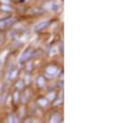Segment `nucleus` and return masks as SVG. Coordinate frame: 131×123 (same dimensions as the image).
Returning <instances> with one entry per match:
<instances>
[{"label":"nucleus","instance_id":"f257e3e1","mask_svg":"<svg viewBox=\"0 0 131 123\" xmlns=\"http://www.w3.org/2000/svg\"><path fill=\"white\" fill-rule=\"evenodd\" d=\"M13 22H15L13 18H5L3 21H0V29H7V28H9L10 25H12Z\"/></svg>","mask_w":131,"mask_h":123},{"label":"nucleus","instance_id":"f03ea898","mask_svg":"<svg viewBox=\"0 0 131 123\" xmlns=\"http://www.w3.org/2000/svg\"><path fill=\"white\" fill-rule=\"evenodd\" d=\"M49 24H50L49 21H41V22H38V24L34 26V30H36V31H38V30H42V29H45V28H46Z\"/></svg>","mask_w":131,"mask_h":123},{"label":"nucleus","instance_id":"7ed1b4c3","mask_svg":"<svg viewBox=\"0 0 131 123\" xmlns=\"http://www.w3.org/2000/svg\"><path fill=\"white\" fill-rule=\"evenodd\" d=\"M31 54H33V50H31V49H28V51H26V52H24V54L20 57V62H24L25 59H28Z\"/></svg>","mask_w":131,"mask_h":123},{"label":"nucleus","instance_id":"20e7f679","mask_svg":"<svg viewBox=\"0 0 131 123\" xmlns=\"http://www.w3.org/2000/svg\"><path fill=\"white\" fill-rule=\"evenodd\" d=\"M47 73H52V75H55L57 73V67H52V65H50V67H47Z\"/></svg>","mask_w":131,"mask_h":123},{"label":"nucleus","instance_id":"39448f33","mask_svg":"<svg viewBox=\"0 0 131 123\" xmlns=\"http://www.w3.org/2000/svg\"><path fill=\"white\" fill-rule=\"evenodd\" d=\"M2 9H3V10H10V8H9L8 5H3V7H2Z\"/></svg>","mask_w":131,"mask_h":123}]
</instances>
